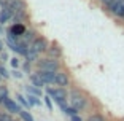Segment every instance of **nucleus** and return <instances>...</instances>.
<instances>
[{
  "label": "nucleus",
  "instance_id": "1",
  "mask_svg": "<svg viewBox=\"0 0 124 121\" xmlns=\"http://www.w3.org/2000/svg\"><path fill=\"white\" fill-rule=\"evenodd\" d=\"M46 92H48V96H49L51 99L56 100V104L61 107L62 110L67 107V92H65L64 88H48Z\"/></svg>",
  "mask_w": 124,
  "mask_h": 121
},
{
  "label": "nucleus",
  "instance_id": "2",
  "mask_svg": "<svg viewBox=\"0 0 124 121\" xmlns=\"http://www.w3.org/2000/svg\"><path fill=\"white\" fill-rule=\"evenodd\" d=\"M37 65L38 69L43 70V72H51V73H57L61 72V62L57 59H53V57H48V59H41V61H37Z\"/></svg>",
  "mask_w": 124,
  "mask_h": 121
},
{
  "label": "nucleus",
  "instance_id": "3",
  "mask_svg": "<svg viewBox=\"0 0 124 121\" xmlns=\"http://www.w3.org/2000/svg\"><path fill=\"white\" fill-rule=\"evenodd\" d=\"M70 102H72V107H73V108H77L78 112L84 110L86 105H88V99H86L80 91H72V92H70Z\"/></svg>",
  "mask_w": 124,
  "mask_h": 121
},
{
  "label": "nucleus",
  "instance_id": "4",
  "mask_svg": "<svg viewBox=\"0 0 124 121\" xmlns=\"http://www.w3.org/2000/svg\"><path fill=\"white\" fill-rule=\"evenodd\" d=\"M30 49H33L35 53H45V51H48V41H46V38L45 37H37L35 40H33V43L30 45Z\"/></svg>",
  "mask_w": 124,
  "mask_h": 121
},
{
  "label": "nucleus",
  "instance_id": "5",
  "mask_svg": "<svg viewBox=\"0 0 124 121\" xmlns=\"http://www.w3.org/2000/svg\"><path fill=\"white\" fill-rule=\"evenodd\" d=\"M8 7L11 8L13 15H18V13H26V3L22 0H11L8 2Z\"/></svg>",
  "mask_w": 124,
  "mask_h": 121
},
{
  "label": "nucleus",
  "instance_id": "6",
  "mask_svg": "<svg viewBox=\"0 0 124 121\" xmlns=\"http://www.w3.org/2000/svg\"><path fill=\"white\" fill-rule=\"evenodd\" d=\"M3 107L7 108V112H10V113H21V107H19L18 102H15L13 99H5L3 102Z\"/></svg>",
  "mask_w": 124,
  "mask_h": 121
},
{
  "label": "nucleus",
  "instance_id": "7",
  "mask_svg": "<svg viewBox=\"0 0 124 121\" xmlns=\"http://www.w3.org/2000/svg\"><path fill=\"white\" fill-rule=\"evenodd\" d=\"M54 84H57V86H61V88L69 86V84H70L69 75H67L65 72H57V73H56V83Z\"/></svg>",
  "mask_w": 124,
  "mask_h": 121
},
{
  "label": "nucleus",
  "instance_id": "8",
  "mask_svg": "<svg viewBox=\"0 0 124 121\" xmlns=\"http://www.w3.org/2000/svg\"><path fill=\"white\" fill-rule=\"evenodd\" d=\"M37 73L40 75V78L43 80L45 84H54L56 83V73H51V72H43V70H38Z\"/></svg>",
  "mask_w": 124,
  "mask_h": 121
},
{
  "label": "nucleus",
  "instance_id": "9",
  "mask_svg": "<svg viewBox=\"0 0 124 121\" xmlns=\"http://www.w3.org/2000/svg\"><path fill=\"white\" fill-rule=\"evenodd\" d=\"M11 32L15 33L16 37H22V35H24V33L27 32V29H26V26H24V24H22V22H18V24H13V27H11Z\"/></svg>",
  "mask_w": 124,
  "mask_h": 121
},
{
  "label": "nucleus",
  "instance_id": "10",
  "mask_svg": "<svg viewBox=\"0 0 124 121\" xmlns=\"http://www.w3.org/2000/svg\"><path fill=\"white\" fill-rule=\"evenodd\" d=\"M48 53H49V56H51L53 59H59V57H61V54H62L61 48H59L57 45H53L51 48H48Z\"/></svg>",
  "mask_w": 124,
  "mask_h": 121
},
{
  "label": "nucleus",
  "instance_id": "11",
  "mask_svg": "<svg viewBox=\"0 0 124 121\" xmlns=\"http://www.w3.org/2000/svg\"><path fill=\"white\" fill-rule=\"evenodd\" d=\"M30 81H32L33 86H37V88H40V89L45 86L43 80L40 78V75H38V73H32V75H30Z\"/></svg>",
  "mask_w": 124,
  "mask_h": 121
},
{
  "label": "nucleus",
  "instance_id": "12",
  "mask_svg": "<svg viewBox=\"0 0 124 121\" xmlns=\"http://www.w3.org/2000/svg\"><path fill=\"white\" fill-rule=\"evenodd\" d=\"M26 91H27V94H30V96H37V97H40V96H41V89L37 88V86H33V84H27Z\"/></svg>",
  "mask_w": 124,
  "mask_h": 121
},
{
  "label": "nucleus",
  "instance_id": "13",
  "mask_svg": "<svg viewBox=\"0 0 124 121\" xmlns=\"http://www.w3.org/2000/svg\"><path fill=\"white\" fill-rule=\"evenodd\" d=\"M27 99H29V105L30 107H38V105H41V100L37 97V96H27Z\"/></svg>",
  "mask_w": 124,
  "mask_h": 121
},
{
  "label": "nucleus",
  "instance_id": "14",
  "mask_svg": "<svg viewBox=\"0 0 124 121\" xmlns=\"http://www.w3.org/2000/svg\"><path fill=\"white\" fill-rule=\"evenodd\" d=\"M37 57H38V53H35L33 49H29V53L26 54L27 62H32V61H37Z\"/></svg>",
  "mask_w": 124,
  "mask_h": 121
},
{
  "label": "nucleus",
  "instance_id": "15",
  "mask_svg": "<svg viewBox=\"0 0 124 121\" xmlns=\"http://www.w3.org/2000/svg\"><path fill=\"white\" fill-rule=\"evenodd\" d=\"M5 99H8V89L0 86V104H3Z\"/></svg>",
  "mask_w": 124,
  "mask_h": 121
},
{
  "label": "nucleus",
  "instance_id": "16",
  "mask_svg": "<svg viewBox=\"0 0 124 121\" xmlns=\"http://www.w3.org/2000/svg\"><path fill=\"white\" fill-rule=\"evenodd\" d=\"M64 113L69 115V116L72 118V116H75V115H78V110L73 108V107H65V108H64Z\"/></svg>",
  "mask_w": 124,
  "mask_h": 121
},
{
  "label": "nucleus",
  "instance_id": "17",
  "mask_svg": "<svg viewBox=\"0 0 124 121\" xmlns=\"http://www.w3.org/2000/svg\"><path fill=\"white\" fill-rule=\"evenodd\" d=\"M16 99H18V102L21 104L22 107H26V108H29V107H30V105H29V100H27L26 97H22L21 94H18V96H16Z\"/></svg>",
  "mask_w": 124,
  "mask_h": 121
},
{
  "label": "nucleus",
  "instance_id": "18",
  "mask_svg": "<svg viewBox=\"0 0 124 121\" xmlns=\"http://www.w3.org/2000/svg\"><path fill=\"white\" fill-rule=\"evenodd\" d=\"M88 121H105V118H103V115H100V113H94V115H91V116L88 118Z\"/></svg>",
  "mask_w": 124,
  "mask_h": 121
},
{
  "label": "nucleus",
  "instance_id": "19",
  "mask_svg": "<svg viewBox=\"0 0 124 121\" xmlns=\"http://www.w3.org/2000/svg\"><path fill=\"white\" fill-rule=\"evenodd\" d=\"M19 115H21V118H22L24 121H33L32 115H30L29 112H26V110H21V113H19Z\"/></svg>",
  "mask_w": 124,
  "mask_h": 121
},
{
  "label": "nucleus",
  "instance_id": "20",
  "mask_svg": "<svg viewBox=\"0 0 124 121\" xmlns=\"http://www.w3.org/2000/svg\"><path fill=\"white\" fill-rule=\"evenodd\" d=\"M45 104H46L48 110H53V102H51V97H49V96H46V97H45Z\"/></svg>",
  "mask_w": 124,
  "mask_h": 121
},
{
  "label": "nucleus",
  "instance_id": "21",
  "mask_svg": "<svg viewBox=\"0 0 124 121\" xmlns=\"http://www.w3.org/2000/svg\"><path fill=\"white\" fill-rule=\"evenodd\" d=\"M0 77H3V78H8V77H10V73L7 72V69H5L3 65H0Z\"/></svg>",
  "mask_w": 124,
  "mask_h": 121
},
{
  "label": "nucleus",
  "instance_id": "22",
  "mask_svg": "<svg viewBox=\"0 0 124 121\" xmlns=\"http://www.w3.org/2000/svg\"><path fill=\"white\" fill-rule=\"evenodd\" d=\"M0 121H13V120L10 118V115L3 113V112H0Z\"/></svg>",
  "mask_w": 124,
  "mask_h": 121
},
{
  "label": "nucleus",
  "instance_id": "23",
  "mask_svg": "<svg viewBox=\"0 0 124 121\" xmlns=\"http://www.w3.org/2000/svg\"><path fill=\"white\" fill-rule=\"evenodd\" d=\"M10 62H11V65L15 67V70L18 69V65H19V59H18V57H13V59H10Z\"/></svg>",
  "mask_w": 124,
  "mask_h": 121
},
{
  "label": "nucleus",
  "instance_id": "24",
  "mask_svg": "<svg viewBox=\"0 0 124 121\" xmlns=\"http://www.w3.org/2000/svg\"><path fill=\"white\" fill-rule=\"evenodd\" d=\"M24 72H30V62L24 64Z\"/></svg>",
  "mask_w": 124,
  "mask_h": 121
},
{
  "label": "nucleus",
  "instance_id": "25",
  "mask_svg": "<svg viewBox=\"0 0 124 121\" xmlns=\"http://www.w3.org/2000/svg\"><path fill=\"white\" fill-rule=\"evenodd\" d=\"M70 120H72V121H83V120H81V116H78V115H75V116H72Z\"/></svg>",
  "mask_w": 124,
  "mask_h": 121
},
{
  "label": "nucleus",
  "instance_id": "26",
  "mask_svg": "<svg viewBox=\"0 0 124 121\" xmlns=\"http://www.w3.org/2000/svg\"><path fill=\"white\" fill-rule=\"evenodd\" d=\"M13 75H15L16 78H21L22 77V73H21V72H18V70H15V72H13Z\"/></svg>",
  "mask_w": 124,
  "mask_h": 121
},
{
  "label": "nucleus",
  "instance_id": "27",
  "mask_svg": "<svg viewBox=\"0 0 124 121\" xmlns=\"http://www.w3.org/2000/svg\"><path fill=\"white\" fill-rule=\"evenodd\" d=\"M100 2H102V3H105V5H107V3H110V2H111V0H100Z\"/></svg>",
  "mask_w": 124,
  "mask_h": 121
},
{
  "label": "nucleus",
  "instance_id": "28",
  "mask_svg": "<svg viewBox=\"0 0 124 121\" xmlns=\"http://www.w3.org/2000/svg\"><path fill=\"white\" fill-rule=\"evenodd\" d=\"M2 49H3V45H2V41H0V51H2Z\"/></svg>",
  "mask_w": 124,
  "mask_h": 121
},
{
  "label": "nucleus",
  "instance_id": "29",
  "mask_svg": "<svg viewBox=\"0 0 124 121\" xmlns=\"http://www.w3.org/2000/svg\"><path fill=\"white\" fill-rule=\"evenodd\" d=\"M7 2H11V0H7Z\"/></svg>",
  "mask_w": 124,
  "mask_h": 121
},
{
  "label": "nucleus",
  "instance_id": "30",
  "mask_svg": "<svg viewBox=\"0 0 124 121\" xmlns=\"http://www.w3.org/2000/svg\"><path fill=\"white\" fill-rule=\"evenodd\" d=\"M0 81H2V77H0Z\"/></svg>",
  "mask_w": 124,
  "mask_h": 121
}]
</instances>
